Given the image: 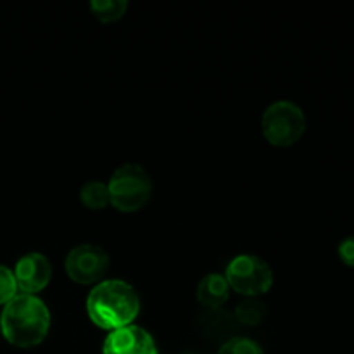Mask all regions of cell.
I'll use <instances>...</instances> for the list:
<instances>
[{
  "instance_id": "obj_13",
  "label": "cell",
  "mask_w": 354,
  "mask_h": 354,
  "mask_svg": "<svg viewBox=\"0 0 354 354\" xmlns=\"http://www.w3.org/2000/svg\"><path fill=\"white\" fill-rule=\"evenodd\" d=\"M127 9V0H92L90 2V10L100 23H114L121 19Z\"/></svg>"
},
{
  "instance_id": "obj_10",
  "label": "cell",
  "mask_w": 354,
  "mask_h": 354,
  "mask_svg": "<svg viewBox=\"0 0 354 354\" xmlns=\"http://www.w3.org/2000/svg\"><path fill=\"white\" fill-rule=\"evenodd\" d=\"M237 324L256 327L266 318V304L259 297H245L237 304L234 313Z\"/></svg>"
},
{
  "instance_id": "obj_5",
  "label": "cell",
  "mask_w": 354,
  "mask_h": 354,
  "mask_svg": "<svg viewBox=\"0 0 354 354\" xmlns=\"http://www.w3.org/2000/svg\"><path fill=\"white\" fill-rule=\"evenodd\" d=\"M230 289L245 297H259L273 286V272L268 263L254 254H241L230 261L225 272Z\"/></svg>"
},
{
  "instance_id": "obj_9",
  "label": "cell",
  "mask_w": 354,
  "mask_h": 354,
  "mask_svg": "<svg viewBox=\"0 0 354 354\" xmlns=\"http://www.w3.org/2000/svg\"><path fill=\"white\" fill-rule=\"evenodd\" d=\"M230 296L227 279L220 273H209L197 286V301L207 310H220Z\"/></svg>"
},
{
  "instance_id": "obj_12",
  "label": "cell",
  "mask_w": 354,
  "mask_h": 354,
  "mask_svg": "<svg viewBox=\"0 0 354 354\" xmlns=\"http://www.w3.org/2000/svg\"><path fill=\"white\" fill-rule=\"evenodd\" d=\"M203 324L206 332L204 334H211L214 337H221V335H228L232 330H235V320L234 315L227 313L221 310H209L206 317H203Z\"/></svg>"
},
{
  "instance_id": "obj_16",
  "label": "cell",
  "mask_w": 354,
  "mask_h": 354,
  "mask_svg": "<svg viewBox=\"0 0 354 354\" xmlns=\"http://www.w3.org/2000/svg\"><path fill=\"white\" fill-rule=\"evenodd\" d=\"M339 258L344 263L346 266H351L354 268V235L353 237L344 239V241L339 244Z\"/></svg>"
},
{
  "instance_id": "obj_2",
  "label": "cell",
  "mask_w": 354,
  "mask_h": 354,
  "mask_svg": "<svg viewBox=\"0 0 354 354\" xmlns=\"http://www.w3.org/2000/svg\"><path fill=\"white\" fill-rule=\"evenodd\" d=\"M140 311V297L130 283L123 280H102L86 297V313L92 324L104 330L133 325Z\"/></svg>"
},
{
  "instance_id": "obj_7",
  "label": "cell",
  "mask_w": 354,
  "mask_h": 354,
  "mask_svg": "<svg viewBox=\"0 0 354 354\" xmlns=\"http://www.w3.org/2000/svg\"><path fill=\"white\" fill-rule=\"evenodd\" d=\"M12 273L21 294L35 296V294L41 292L50 282L52 266L47 256H44L41 252H28L16 263Z\"/></svg>"
},
{
  "instance_id": "obj_1",
  "label": "cell",
  "mask_w": 354,
  "mask_h": 354,
  "mask_svg": "<svg viewBox=\"0 0 354 354\" xmlns=\"http://www.w3.org/2000/svg\"><path fill=\"white\" fill-rule=\"evenodd\" d=\"M50 320V311L40 297L16 294L3 306L0 315V332L3 339L16 348H35L47 337Z\"/></svg>"
},
{
  "instance_id": "obj_14",
  "label": "cell",
  "mask_w": 354,
  "mask_h": 354,
  "mask_svg": "<svg viewBox=\"0 0 354 354\" xmlns=\"http://www.w3.org/2000/svg\"><path fill=\"white\" fill-rule=\"evenodd\" d=\"M218 354H265L261 346L248 337H230L220 348Z\"/></svg>"
},
{
  "instance_id": "obj_8",
  "label": "cell",
  "mask_w": 354,
  "mask_h": 354,
  "mask_svg": "<svg viewBox=\"0 0 354 354\" xmlns=\"http://www.w3.org/2000/svg\"><path fill=\"white\" fill-rule=\"evenodd\" d=\"M102 354H159L154 337L137 325L109 332L102 346Z\"/></svg>"
},
{
  "instance_id": "obj_3",
  "label": "cell",
  "mask_w": 354,
  "mask_h": 354,
  "mask_svg": "<svg viewBox=\"0 0 354 354\" xmlns=\"http://www.w3.org/2000/svg\"><path fill=\"white\" fill-rule=\"evenodd\" d=\"M111 206L121 213H135L149 203L152 194V180L149 173L138 165H121L111 175L109 183Z\"/></svg>"
},
{
  "instance_id": "obj_11",
  "label": "cell",
  "mask_w": 354,
  "mask_h": 354,
  "mask_svg": "<svg viewBox=\"0 0 354 354\" xmlns=\"http://www.w3.org/2000/svg\"><path fill=\"white\" fill-rule=\"evenodd\" d=\"M80 201L86 209L100 211L104 207L111 206L109 190L107 183L99 182V180H90L80 189Z\"/></svg>"
},
{
  "instance_id": "obj_6",
  "label": "cell",
  "mask_w": 354,
  "mask_h": 354,
  "mask_svg": "<svg viewBox=\"0 0 354 354\" xmlns=\"http://www.w3.org/2000/svg\"><path fill=\"white\" fill-rule=\"evenodd\" d=\"M64 270L80 286H97L109 270V254L100 245L80 244L66 256Z\"/></svg>"
},
{
  "instance_id": "obj_4",
  "label": "cell",
  "mask_w": 354,
  "mask_h": 354,
  "mask_svg": "<svg viewBox=\"0 0 354 354\" xmlns=\"http://www.w3.org/2000/svg\"><path fill=\"white\" fill-rule=\"evenodd\" d=\"M261 130L268 144L275 147H290L299 142L306 131V116L297 104L277 100L263 113Z\"/></svg>"
},
{
  "instance_id": "obj_15",
  "label": "cell",
  "mask_w": 354,
  "mask_h": 354,
  "mask_svg": "<svg viewBox=\"0 0 354 354\" xmlns=\"http://www.w3.org/2000/svg\"><path fill=\"white\" fill-rule=\"evenodd\" d=\"M17 294V283L12 270L0 265V306H6Z\"/></svg>"
}]
</instances>
